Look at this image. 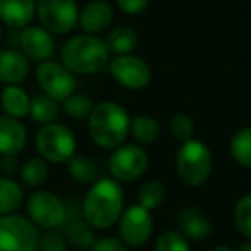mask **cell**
<instances>
[{"label": "cell", "mask_w": 251, "mask_h": 251, "mask_svg": "<svg viewBox=\"0 0 251 251\" xmlns=\"http://www.w3.org/2000/svg\"><path fill=\"white\" fill-rule=\"evenodd\" d=\"M124 210V191L115 179H97L83 201V219L98 230L110 229Z\"/></svg>", "instance_id": "cell-1"}, {"label": "cell", "mask_w": 251, "mask_h": 251, "mask_svg": "<svg viewBox=\"0 0 251 251\" xmlns=\"http://www.w3.org/2000/svg\"><path fill=\"white\" fill-rule=\"evenodd\" d=\"M88 133L93 143L103 150L121 147L131 133L129 112L117 101H100L88 117Z\"/></svg>", "instance_id": "cell-2"}, {"label": "cell", "mask_w": 251, "mask_h": 251, "mask_svg": "<svg viewBox=\"0 0 251 251\" xmlns=\"http://www.w3.org/2000/svg\"><path fill=\"white\" fill-rule=\"evenodd\" d=\"M60 60L74 74H95L108 66L110 50L97 35H76L64 43Z\"/></svg>", "instance_id": "cell-3"}, {"label": "cell", "mask_w": 251, "mask_h": 251, "mask_svg": "<svg viewBox=\"0 0 251 251\" xmlns=\"http://www.w3.org/2000/svg\"><path fill=\"white\" fill-rule=\"evenodd\" d=\"M212 151L201 140H191L181 143L176 155L177 176L189 188H200L208 181L212 174Z\"/></svg>", "instance_id": "cell-4"}, {"label": "cell", "mask_w": 251, "mask_h": 251, "mask_svg": "<svg viewBox=\"0 0 251 251\" xmlns=\"http://www.w3.org/2000/svg\"><path fill=\"white\" fill-rule=\"evenodd\" d=\"M36 151L52 164H67L76 155V136L73 131L59 122L43 124L35 138Z\"/></svg>", "instance_id": "cell-5"}, {"label": "cell", "mask_w": 251, "mask_h": 251, "mask_svg": "<svg viewBox=\"0 0 251 251\" xmlns=\"http://www.w3.org/2000/svg\"><path fill=\"white\" fill-rule=\"evenodd\" d=\"M40 237L38 226L29 217L0 215V251H38Z\"/></svg>", "instance_id": "cell-6"}, {"label": "cell", "mask_w": 251, "mask_h": 251, "mask_svg": "<svg viewBox=\"0 0 251 251\" xmlns=\"http://www.w3.org/2000/svg\"><path fill=\"white\" fill-rule=\"evenodd\" d=\"M36 18L52 35H67L77 26L79 9L76 0H36Z\"/></svg>", "instance_id": "cell-7"}, {"label": "cell", "mask_w": 251, "mask_h": 251, "mask_svg": "<svg viewBox=\"0 0 251 251\" xmlns=\"http://www.w3.org/2000/svg\"><path fill=\"white\" fill-rule=\"evenodd\" d=\"M148 153L141 145L122 143L114 148L108 160V171L119 182H133L140 179L148 169Z\"/></svg>", "instance_id": "cell-8"}, {"label": "cell", "mask_w": 251, "mask_h": 251, "mask_svg": "<svg viewBox=\"0 0 251 251\" xmlns=\"http://www.w3.org/2000/svg\"><path fill=\"white\" fill-rule=\"evenodd\" d=\"M28 217L42 229H59L67 222V206L52 191L38 189L26 201Z\"/></svg>", "instance_id": "cell-9"}, {"label": "cell", "mask_w": 251, "mask_h": 251, "mask_svg": "<svg viewBox=\"0 0 251 251\" xmlns=\"http://www.w3.org/2000/svg\"><path fill=\"white\" fill-rule=\"evenodd\" d=\"M119 236L127 246L140 248L148 243L153 234V217L151 212L141 206L140 203L122 210L117 220Z\"/></svg>", "instance_id": "cell-10"}, {"label": "cell", "mask_w": 251, "mask_h": 251, "mask_svg": "<svg viewBox=\"0 0 251 251\" xmlns=\"http://www.w3.org/2000/svg\"><path fill=\"white\" fill-rule=\"evenodd\" d=\"M36 81L43 93L57 101H64L76 90V76L62 62L45 60L36 67Z\"/></svg>", "instance_id": "cell-11"}, {"label": "cell", "mask_w": 251, "mask_h": 251, "mask_svg": "<svg viewBox=\"0 0 251 251\" xmlns=\"http://www.w3.org/2000/svg\"><path fill=\"white\" fill-rule=\"evenodd\" d=\"M108 73L122 88L131 91H140L147 88L151 81V69L141 57L115 55L108 62Z\"/></svg>", "instance_id": "cell-12"}, {"label": "cell", "mask_w": 251, "mask_h": 251, "mask_svg": "<svg viewBox=\"0 0 251 251\" xmlns=\"http://www.w3.org/2000/svg\"><path fill=\"white\" fill-rule=\"evenodd\" d=\"M19 47L21 52L35 62L50 60L55 53V40L53 35L43 26H26L19 33Z\"/></svg>", "instance_id": "cell-13"}, {"label": "cell", "mask_w": 251, "mask_h": 251, "mask_svg": "<svg viewBox=\"0 0 251 251\" xmlns=\"http://www.w3.org/2000/svg\"><path fill=\"white\" fill-rule=\"evenodd\" d=\"M176 224L179 227V232H182L188 239L196 241V243H201L206 237H210L213 230L210 217L195 206H186V208L179 210Z\"/></svg>", "instance_id": "cell-14"}, {"label": "cell", "mask_w": 251, "mask_h": 251, "mask_svg": "<svg viewBox=\"0 0 251 251\" xmlns=\"http://www.w3.org/2000/svg\"><path fill=\"white\" fill-rule=\"evenodd\" d=\"M112 21H114L112 5L107 0H93L79 11L77 25L88 35H98V33L105 31L112 25Z\"/></svg>", "instance_id": "cell-15"}, {"label": "cell", "mask_w": 251, "mask_h": 251, "mask_svg": "<svg viewBox=\"0 0 251 251\" xmlns=\"http://www.w3.org/2000/svg\"><path fill=\"white\" fill-rule=\"evenodd\" d=\"M28 131L19 119L0 114V155H19L26 147Z\"/></svg>", "instance_id": "cell-16"}, {"label": "cell", "mask_w": 251, "mask_h": 251, "mask_svg": "<svg viewBox=\"0 0 251 251\" xmlns=\"http://www.w3.org/2000/svg\"><path fill=\"white\" fill-rule=\"evenodd\" d=\"M36 16V0H0V21L12 29H23Z\"/></svg>", "instance_id": "cell-17"}, {"label": "cell", "mask_w": 251, "mask_h": 251, "mask_svg": "<svg viewBox=\"0 0 251 251\" xmlns=\"http://www.w3.org/2000/svg\"><path fill=\"white\" fill-rule=\"evenodd\" d=\"M29 74V59L14 49H0V83L19 84Z\"/></svg>", "instance_id": "cell-18"}, {"label": "cell", "mask_w": 251, "mask_h": 251, "mask_svg": "<svg viewBox=\"0 0 251 251\" xmlns=\"http://www.w3.org/2000/svg\"><path fill=\"white\" fill-rule=\"evenodd\" d=\"M0 107L4 114L16 119H25L31 110V98L29 95L18 84H7L0 93Z\"/></svg>", "instance_id": "cell-19"}, {"label": "cell", "mask_w": 251, "mask_h": 251, "mask_svg": "<svg viewBox=\"0 0 251 251\" xmlns=\"http://www.w3.org/2000/svg\"><path fill=\"white\" fill-rule=\"evenodd\" d=\"M25 201V189L12 177H0V215L14 213Z\"/></svg>", "instance_id": "cell-20"}, {"label": "cell", "mask_w": 251, "mask_h": 251, "mask_svg": "<svg viewBox=\"0 0 251 251\" xmlns=\"http://www.w3.org/2000/svg\"><path fill=\"white\" fill-rule=\"evenodd\" d=\"M138 33L129 26H117L112 31H108L105 43H107L108 50L114 55H126L131 53L138 45Z\"/></svg>", "instance_id": "cell-21"}, {"label": "cell", "mask_w": 251, "mask_h": 251, "mask_svg": "<svg viewBox=\"0 0 251 251\" xmlns=\"http://www.w3.org/2000/svg\"><path fill=\"white\" fill-rule=\"evenodd\" d=\"M64 234L67 237V243L76 248V250H88V248L91 250V246L97 241V237H95V227H91L84 219L67 220Z\"/></svg>", "instance_id": "cell-22"}, {"label": "cell", "mask_w": 251, "mask_h": 251, "mask_svg": "<svg viewBox=\"0 0 251 251\" xmlns=\"http://www.w3.org/2000/svg\"><path fill=\"white\" fill-rule=\"evenodd\" d=\"M19 176H21V182L26 188L36 189L45 184L49 179V164L42 157H31L21 165Z\"/></svg>", "instance_id": "cell-23"}, {"label": "cell", "mask_w": 251, "mask_h": 251, "mask_svg": "<svg viewBox=\"0 0 251 251\" xmlns=\"http://www.w3.org/2000/svg\"><path fill=\"white\" fill-rule=\"evenodd\" d=\"M131 134L141 147L153 145L160 136V126L150 115H136L134 119H131Z\"/></svg>", "instance_id": "cell-24"}, {"label": "cell", "mask_w": 251, "mask_h": 251, "mask_svg": "<svg viewBox=\"0 0 251 251\" xmlns=\"http://www.w3.org/2000/svg\"><path fill=\"white\" fill-rule=\"evenodd\" d=\"M67 172L69 176L79 184H93L98 179V169L97 164L86 155H74L67 162Z\"/></svg>", "instance_id": "cell-25"}, {"label": "cell", "mask_w": 251, "mask_h": 251, "mask_svg": "<svg viewBox=\"0 0 251 251\" xmlns=\"http://www.w3.org/2000/svg\"><path fill=\"white\" fill-rule=\"evenodd\" d=\"M230 157L243 167L251 169V126L236 131L229 143Z\"/></svg>", "instance_id": "cell-26"}, {"label": "cell", "mask_w": 251, "mask_h": 251, "mask_svg": "<svg viewBox=\"0 0 251 251\" xmlns=\"http://www.w3.org/2000/svg\"><path fill=\"white\" fill-rule=\"evenodd\" d=\"M29 115L35 122L38 124H50L55 122L57 115H59V101L53 100L49 95H36L31 98V110Z\"/></svg>", "instance_id": "cell-27"}, {"label": "cell", "mask_w": 251, "mask_h": 251, "mask_svg": "<svg viewBox=\"0 0 251 251\" xmlns=\"http://www.w3.org/2000/svg\"><path fill=\"white\" fill-rule=\"evenodd\" d=\"M165 200V186L160 181L153 179V181L145 182L138 191V203L145 206L147 210H155L164 203Z\"/></svg>", "instance_id": "cell-28"}, {"label": "cell", "mask_w": 251, "mask_h": 251, "mask_svg": "<svg viewBox=\"0 0 251 251\" xmlns=\"http://www.w3.org/2000/svg\"><path fill=\"white\" fill-rule=\"evenodd\" d=\"M93 100L88 95H76L73 93L69 98L62 101V108L71 119L74 121H84L90 117L91 110H93Z\"/></svg>", "instance_id": "cell-29"}, {"label": "cell", "mask_w": 251, "mask_h": 251, "mask_svg": "<svg viewBox=\"0 0 251 251\" xmlns=\"http://www.w3.org/2000/svg\"><path fill=\"white\" fill-rule=\"evenodd\" d=\"M234 226L239 234L246 239H251V193L243 195L234 206Z\"/></svg>", "instance_id": "cell-30"}, {"label": "cell", "mask_w": 251, "mask_h": 251, "mask_svg": "<svg viewBox=\"0 0 251 251\" xmlns=\"http://www.w3.org/2000/svg\"><path fill=\"white\" fill-rule=\"evenodd\" d=\"M169 131L176 141L184 143V141L195 138V121L186 112H177L169 121Z\"/></svg>", "instance_id": "cell-31"}, {"label": "cell", "mask_w": 251, "mask_h": 251, "mask_svg": "<svg viewBox=\"0 0 251 251\" xmlns=\"http://www.w3.org/2000/svg\"><path fill=\"white\" fill-rule=\"evenodd\" d=\"M155 251H191L188 237L179 230H165L155 243Z\"/></svg>", "instance_id": "cell-32"}, {"label": "cell", "mask_w": 251, "mask_h": 251, "mask_svg": "<svg viewBox=\"0 0 251 251\" xmlns=\"http://www.w3.org/2000/svg\"><path fill=\"white\" fill-rule=\"evenodd\" d=\"M67 237L59 229H47V232L40 237L38 251H67Z\"/></svg>", "instance_id": "cell-33"}, {"label": "cell", "mask_w": 251, "mask_h": 251, "mask_svg": "<svg viewBox=\"0 0 251 251\" xmlns=\"http://www.w3.org/2000/svg\"><path fill=\"white\" fill-rule=\"evenodd\" d=\"M91 251H129V250H127V244L121 237L105 236L95 241V244L91 246Z\"/></svg>", "instance_id": "cell-34"}, {"label": "cell", "mask_w": 251, "mask_h": 251, "mask_svg": "<svg viewBox=\"0 0 251 251\" xmlns=\"http://www.w3.org/2000/svg\"><path fill=\"white\" fill-rule=\"evenodd\" d=\"M117 2V7L121 9L122 12L129 16H138L141 12L147 11L150 0H115Z\"/></svg>", "instance_id": "cell-35"}, {"label": "cell", "mask_w": 251, "mask_h": 251, "mask_svg": "<svg viewBox=\"0 0 251 251\" xmlns=\"http://www.w3.org/2000/svg\"><path fill=\"white\" fill-rule=\"evenodd\" d=\"M19 160L18 155H0V171L7 177H12L16 172H19Z\"/></svg>", "instance_id": "cell-36"}, {"label": "cell", "mask_w": 251, "mask_h": 251, "mask_svg": "<svg viewBox=\"0 0 251 251\" xmlns=\"http://www.w3.org/2000/svg\"><path fill=\"white\" fill-rule=\"evenodd\" d=\"M236 251H251V239H248L246 243H243Z\"/></svg>", "instance_id": "cell-37"}, {"label": "cell", "mask_w": 251, "mask_h": 251, "mask_svg": "<svg viewBox=\"0 0 251 251\" xmlns=\"http://www.w3.org/2000/svg\"><path fill=\"white\" fill-rule=\"evenodd\" d=\"M213 251H234V250L230 246H227V244H219Z\"/></svg>", "instance_id": "cell-38"}, {"label": "cell", "mask_w": 251, "mask_h": 251, "mask_svg": "<svg viewBox=\"0 0 251 251\" xmlns=\"http://www.w3.org/2000/svg\"><path fill=\"white\" fill-rule=\"evenodd\" d=\"M0 40H2V25H0Z\"/></svg>", "instance_id": "cell-39"}]
</instances>
